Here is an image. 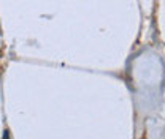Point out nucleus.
<instances>
[{"mask_svg": "<svg viewBox=\"0 0 165 139\" xmlns=\"http://www.w3.org/2000/svg\"><path fill=\"white\" fill-rule=\"evenodd\" d=\"M8 138H10V131L5 130V131H3V139H8Z\"/></svg>", "mask_w": 165, "mask_h": 139, "instance_id": "nucleus-1", "label": "nucleus"}]
</instances>
